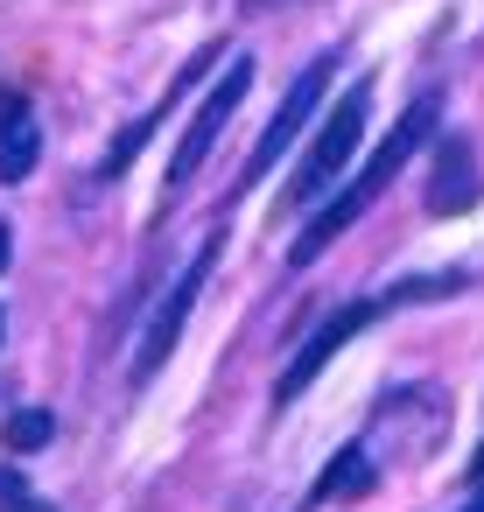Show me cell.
I'll return each mask as SVG.
<instances>
[{"instance_id":"cell-1","label":"cell","mask_w":484,"mask_h":512,"mask_svg":"<svg viewBox=\"0 0 484 512\" xmlns=\"http://www.w3.org/2000/svg\"><path fill=\"white\" fill-rule=\"evenodd\" d=\"M435 127H442V92H421V99L393 120V134L372 148V162H365V169H358V176L330 197V204H316V218H309V225L295 232V246H288V267L323 260V253H330V239H344V232H351V225H358V218L386 197V183L407 169V155H414L421 141H435Z\"/></svg>"},{"instance_id":"cell-2","label":"cell","mask_w":484,"mask_h":512,"mask_svg":"<svg viewBox=\"0 0 484 512\" xmlns=\"http://www.w3.org/2000/svg\"><path fill=\"white\" fill-rule=\"evenodd\" d=\"M330 78H337V50H316L302 71H295V85H288V99L274 106V120H267V134L253 141V155H246V169H239V183H232V197H246L253 183H267V169L302 141V127H309V113L323 106V92H330Z\"/></svg>"},{"instance_id":"cell-3","label":"cell","mask_w":484,"mask_h":512,"mask_svg":"<svg viewBox=\"0 0 484 512\" xmlns=\"http://www.w3.org/2000/svg\"><path fill=\"white\" fill-rule=\"evenodd\" d=\"M246 92H253V57H232V64L218 71V85L204 92V106L190 113V127H183L176 155H169V176H162V190H169V197H162V211H169V204L183 197V183L204 169V155L218 148V134H225V120L239 113V99H246Z\"/></svg>"},{"instance_id":"cell-4","label":"cell","mask_w":484,"mask_h":512,"mask_svg":"<svg viewBox=\"0 0 484 512\" xmlns=\"http://www.w3.org/2000/svg\"><path fill=\"white\" fill-rule=\"evenodd\" d=\"M365 120H372V85H351L330 113H323V127L309 134L316 148L302 155V169L288 176V204H316L330 183H337V169L358 155V134H365Z\"/></svg>"},{"instance_id":"cell-5","label":"cell","mask_w":484,"mask_h":512,"mask_svg":"<svg viewBox=\"0 0 484 512\" xmlns=\"http://www.w3.org/2000/svg\"><path fill=\"white\" fill-rule=\"evenodd\" d=\"M218 253H225V225L197 246V260L176 274V288L155 302V316H148V330H141V344H134V386H148V379L169 365V351H176V337H183V323H190V309H197L204 281L218 274Z\"/></svg>"},{"instance_id":"cell-6","label":"cell","mask_w":484,"mask_h":512,"mask_svg":"<svg viewBox=\"0 0 484 512\" xmlns=\"http://www.w3.org/2000/svg\"><path fill=\"white\" fill-rule=\"evenodd\" d=\"M379 316H386V302H379V295H358V302H344L337 316H323V323H316V330H309V337L295 344L288 372L274 379V407L302 400V393H309V379H316V372H323V365H330V358H337V351H344V344H351L358 330H372Z\"/></svg>"},{"instance_id":"cell-7","label":"cell","mask_w":484,"mask_h":512,"mask_svg":"<svg viewBox=\"0 0 484 512\" xmlns=\"http://www.w3.org/2000/svg\"><path fill=\"white\" fill-rule=\"evenodd\" d=\"M477 204V148L470 134H435V169H428V211L463 218Z\"/></svg>"},{"instance_id":"cell-8","label":"cell","mask_w":484,"mask_h":512,"mask_svg":"<svg viewBox=\"0 0 484 512\" xmlns=\"http://www.w3.org/2000/svg\"><path fill=\"white\" fill-rule=\"evenodd\" d=\"M43 162V127L29 99H0V183H29Z\"/></svg>"},{"instance_id":"cell-9","label":"cell","mask_w":484,"mask_h":512,"mask_svg":"<svg viewBox=\"0 0 484 512\" xmlns=\"http://www.w3.org/2000/svg\"><path fill=\"white\" fill-rule=\"evenodd\" d=\"M379 484V456L365 449V442H344L330 463H323V477L309 484V505H330V498H365Z\"/></svg>"},{"instance_id":"cell-10","label":"cell","mask_w":484,"mask_h":512,"mask_svg":"<svg viewBox=\"0 0 484 512\" xmlns=\"http://www.w3.org/2000/svg\"><path fill=\"white\" fill-rule=\"evenodd\" d=\"M211 57H218V50H197V57H190V64H183V78H176V85H169V92H162V106H155V113H141V120H134V127H120V141H113V148H106V176H120V169H127V162H134V155H141V141H148V134H155V127H162V113H169V106H176V99H183V85H197V78H204V71H211Z\"/></svg>"},{"instance_id":"cell-11","label":"cell","mask_w":484,"mask_h":512,"mask_svg":"<svg viewBox=\"0 0 484 512\" xmlns=\"http://www.w3.org/2000/svg\"><path fill=\"white\" fill-rule=\"evenodd\" d=\"M463 288H470L463 267H456V274H400L379 302H386V316H393V309H407V302H435V295H463Z\"/></svg>"},{"instance_id":"cell-12","label":"cell","mask_w":484,"mask_h":512,"mask_svg":"<svg viewBox=\"0 0 484 512\" xmlns=\"http://www.w3.org/2000/svg\"><path fill=\"white\" fill-rule=\"evenodd\" d=\"M0 512H50V498H36V484L15 463H0Z\"/></svg>"},{"instance_id":"cell-13","label":"cell","mask_w":484,"mask_h":512,"mask_svg":"<svg viewBox=\"0 0 484 512\" xmlns=\"http://www.w3.org/2000/svg\"><path fill=\"white\" fill-rule=\"evenodd\" d=\"M8 442H15V449H43V442H50V414H43V407H22V414L8 421Z\"/></svg>"},{"instance_id":"cell-14","label":"cell","mask_w":484,"mask_h":512,"mask_svg":"<svg viewBox=\"0 0 484 512\" xmlns=\"http://www.w3.org/2000/svg\"><path fill=\"white\" fill-rule=\"evenodd\" d=\"M470 498H484V442H477V456H470Z\"/></svg>"},{"instance_id":"cell-15","label":"cell","mask_w":484,"mask_h":512,"mask_svg":"<svg viewBox=\"0 0 484 512\" xmlns=\"http://www.w3.org/2000/svg\"><path fill=\"white\" fill-rule=\"evenodd\" d=\"M0 267H8V225H0Z\"/></svg>"},{"instance_id":"cell-16","label":"cell","mask_w":484,"mask_h":512,"mask_svg":"<svg viewBox=\"0 0 484 512\" xmlns=\"http://www.w3.org/2000/svg\"><path fill=\"white\" fill-rule=\"evenodd\" d=\"M470 512H484V498H477V505H470Z\"/></svg>"}]
</instances>
